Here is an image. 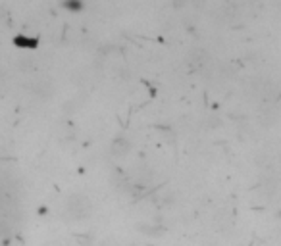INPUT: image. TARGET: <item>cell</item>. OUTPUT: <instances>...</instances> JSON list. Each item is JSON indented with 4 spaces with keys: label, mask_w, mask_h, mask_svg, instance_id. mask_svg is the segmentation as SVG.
<instances>
[{
    "label": "cell",
    "mask_w": 281,
    "mask_h": 246,
    "mask_svg": "<svg viewBox=\"0 0 281 246\" xmlns=\"http://www.w3.org/2000/svg\"><path fill=\"white\" fill-rule=\"evenodd\" d=\"M60 6L64 10H67V12H81L85 8V2H81V0H66Z\"/></svg>",
    "instance_id": "2"
},
{
    "label": "cell",
    "mask_w": 281,
    "mask_h": 246,
    "mask_svg": "<svg viewBox=\"0 0 281 246\" xmlns=\"http://www.w3.org/2000/svg\"><path fill=\"white\" fill-rule=\"evenodd\" d=\"M46 212H49V208H46V206H41V208H39V213H41V215H44Z\"/></svg>",
    "instance_id": "3"
},
{
    "label": "cell",
    "mask_w": 281,
    "mask_h": 246,
    "mask_svg": "<svg viewBox=\"0 0 281 246\" xmlns=\"http://www.w3.org/2000/svg\"><path fill=\"white\" fill-rule=\"evenodd\" d=\"M14 44L17 48H37L39 46V41L35 37H27V35H17L14 39Z\"/></svg>",
    "instance_id": "1"
}]
</instances>
